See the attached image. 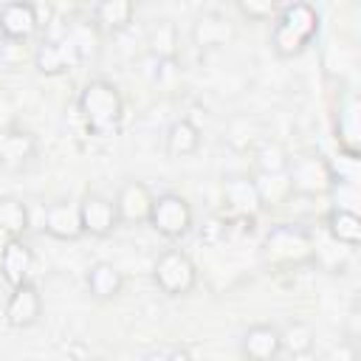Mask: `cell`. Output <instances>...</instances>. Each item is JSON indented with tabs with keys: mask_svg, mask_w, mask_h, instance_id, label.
Returning a JSON list of instances; mask_svg holds the SVG:
<instances>
[{
	"mask_svg": "<svg viewBox=\"0 0 361 361\" xmlns=\"http://www.w3.org/2000/svg\"><path fill=\"white\" fill-rule=\"evenodd\" d=\"M327 231L336 243L347 245V248H358L361 245V217L358 212H347V209H330L327 214Z\"/></svg>",
	"mask_w": 361,
	"mask_h": 361,
	"instance_id": "cell-22",
	"label": "cell"
},
{
	"mask_svg": "<svg viewBox=\"0 0 361 361\" xmlns=\"http://www.w3.org/2000/svg\"><path fill=\"white\" fill-rule=\"evenodd\" d=\"M290 361H319V358H316L313 353H305V355H293Z\"/></svg>",
	"mask_w": 361,
	"mask_h": 361,
	"instance_id": "cell-34",
	"label": "cell"
},
{
	"mask_svg": "<svg viewBox=\"0 0 361 361\" xmlns=\"http://www.w3.org/2000/svg\"><path fill=\"white\" fill-rule=\"evenodd\" d=\"M79 220H82V231L90 237H107L118 228V212L113 197L99 195V192H87L79 200Z\"/></svg>",
	"mask_w": 361,
	"mask_h": 361,
	"instance_id": "cell-7",
	"label": "cell"
},
{
	"mask_svg": "<svg viewBox=\"0 0 361 361\" xmlns=\"http://www.w3.org/2000/svg\"><path fill=\"white\" fill-rule=\"evenodd\" d=\"M251 180H254V189H257L262 209H276V206H285L293 200L288 172H254Z\"/></svg>",
	"mask_w": 361,
	"mask_h": 361,
	"instance_id": "cell-18",
	"label": "cell"
},
{
	"mask_svg": "<svg viewBox=\"0 0 361 361\" xmlns=\"http://www.w3.org/2000/svg\"><path fill=\"white\" fill-rule=\"evenodd\" d=\"M223 203L228 212H234L237 217H257L262 212L254 180L248 175H228L223 178Z\"/></svg>",
	"mask_w": 361,
	"mask_h": 361,
	"instance_id": "cell-14",
	"label": "cell"
},
{
	"mask_svg": "<svg viewBox=\"0 0 361 361\" xmlns=\"http://www.w3.org/2000/svg\"><path fill=\"white\" fill-rule=\"evenodd\" d=\"M358 99L350 96L347 104L341 107L338 113V141H341V149L344 152H358Z\"/></svg>",
	"mask_w": 361,
	"mask_h": 361,
	"instance_id": "cell-27",
	"label": "cell"
},
{
	"mask_svg": "<svg viewBox=\"0 0 361 361\" xmlns=\"http://www.w3.org/2000/svg\"><path fill=\"white\" fill-rule=\"evenodd\" d=\"M288 178H290L293 195H305V197L327 195L333 189V183H336L333 180L330 161L322 158V155H299V158H290Z\"/></svg>",
	"mask_w": 361,
	"mask_h": 361,
	"instance_id": "cell-6",
	"label": "cell"
},
{
	"mask_svg": "<svg viewBox=\"0 0 361 361\" xmlns=\"http://www.w3.org/2000/svg\"><path fill=\"white\" fill-rule=\"evenodd\" d=\"M152 282L166 296H186L197 285V268L180 248H166L152 262Z\"/></svg>",
	"mask_w": 361,
	"mask_h": 361,
	"instance_id": "cell-4",
	"label": "cell"
},
{
	"mask_svg": "<svg viewBox=\"0 0 361 361\" xmlns=\"http://www.w3.org/2000/svg\"><path fill=\"white\" fill-rule=\"evenodd\" d=\"M135 6L130 0H102L93 6V25L99 34H118L133 23Z\"/></svg>",
	"mask_w": 361,
	"mask_h": 361,
	"instance_id": "cell-19",
	"label": "cell"
},
{
	"mask_svg": "<svg viewBox=\"0 0 361 361\" xmlns=\"http://www.w3.org/2000/svg\"><path fill=\"white\" fill-rule=\"evenodd\" d=\"M166 361H195V358H192V353L186 347H172L166 353Z\"/></svg>",
	"mask_w": 361,
	"mask_h": 361,
	"instance_id": "cell-32",
	"label": "cell"
},
{
	"mask_svg": "<svg viewBox=\"0 0 361 361\" xmlns=\"http://www.w3.org/2000/svg\"><path fill=\"white\" fill-rule=\"evenodd\" d=\"M42 231L54 240H62V243H71V240H79L85 231H82V220H79V203L73 200H54L45 206L42 212Z\"/></svg>",
	"mask_w": 361,
	"mask_h": 361,
	"instance_id": "cell-11",
	"label": "cell"
},
{
	"mask_svg": "<svg viewBox=\"0 0 361 361\" xmlns=\"http://www.w3.org/2000/svg\"><path fill=\"white\" fill-rule=\"evenodd\" d=\"M39 31L34 3H3L0 6V34L11 42H25Z\"/></svg>",
	"mask_w": 361,
	"mask_h": 361,
	"instance_id": "cell-13",
	"label": "cell"
},
{
	"mask_svg": "<svg viewBox=\"0 0 361 361\" xmlns=\"http://www.w3.org/2000/svg\"><path fill=\"white\" fill-rule=\"evenodd\" d=\"M42 319V293L28 279L17 288H11L6 299V324L14 330H28Z\"/></svg>",
	"mask_w": 361,
	"mask_h": 361,
	"instance_id": "cell-8",
	"label": "cell"
},
{
	"mask_svg": "<svg viewBox=\"0 0 361 361\" xmlns=\"http://www.w3.org/2000/svg\"><path fill=\"white\" fill-rule=\"evenodd\" d=\"M65 39L71 42V48L76 51L79 59H87V56L96 54V48H99V31H96L93 23H76L73 28H68Z\"/></svg>",
	"mask_w": 361,
	"mask_h": 361,
	"instance_id": "cell-28",
	"label": "cell"
},
{
	"mask_svg": "<svg viewBox=\"0 0 361 361\" xmlns=\"http://www.w3.org/2000/svg\"><path fill=\"white\" fill-rule=\"evenodd\" d=\"M79 113L85 118V124L104 135V133H113L124 116V99L118 93V87L107 79H90L82 93H79Z\"/></svg>",
	"mask_w": 361,
	"mask_h": 361,
	"instance_id": "cell-2",
	"label": "cell"
},
{
	"mask_svg": "<svg viewBox=\"0 0 361 361\" xmlns=\"http://www.w3.org/2000/svg\"><path fill=\"white\" fill-rule=\"evenodd\" d=\"M237 11L243 17H248L251 23H262V20H274L279 14V6L276 3H268V0H240L237 3Z\"/></svg>",
	"mask_w": 361,
	"mask_h": 361,
	"instance_id": "cell-30",
	"label": "cell"
},
{
	"mask_svg": "<svg viewBox=\"0 0 361 361\" xmlns=\"http://www.w3.org/2000/svg\"><path fill=\"white\" fill-rule=\"evenodd\" d=\"M231 25L223 20V17H217V14H203V17H197L195 20V25H192V39H195V45H200V48H217V45H226V39H231Z\"/></svg>",
	"mask_w": 361,
	"mask_h": 361,
	"instance_id": "cell-23",
	"label": "cell"
},
{
	"mask_svg": "<svg viewBox=\"0 0 361 361\" xmlns=\"http://www.w3.org/2000/svg\"><path fill=\"white\" fill-rule=\"evenodd\" d=\"M279 338H282V353H288L290 358L313 353V344H316L313 327L307 322H302V319H293L285 327H279Z\"/></svg>",
	"mask_w": 361,
	"mask_h": 361,
	"instance_id": "cell-24",
	"label": "cell"
},
{
	"mask_svg": "<svg viewBox=\"0 0 361 361\" xmlns=\"http://www.w3.org/2000/svg\"><path fill=\"white\" fill-rule=\"evenodd\" d=\"M254 166H257V172H288L290 152L279 141H262L254 149Z\"/></svg>",
	"mask_w": 361,
	"mask_h": 361,
	"instance_id": "cell-25",
	"label": "cell"
},
{
	"mask_svg": "<svg viewBox=\"0 0 361 361\" xmlns=\"http://www.w3.org/2000/svg\"><path fill=\"white\" fill-rule=\"evenodd\" d=\"M31 268H34V251L25 243V237H8L0 248V274L8 282V288L28 282Z\"/></svg>",
	"mask_w": 361,
	"mask_h": 361,
	"instance_id": "cell-12",
	"label": "cell"
},
{
	"mask_svg": "<svg viewBox=\"0 0 361 361\" xmlns=\"http://www.w3.org/2000/svg\"><path fill=\"white\" fill-rule=\"evenodd\" d=\"M0 228L6 231V240L25 234V228H28V209H25L23 200H17V197H3L0 200Z\"/></svg>",
	"mask_w": 361,
	"mask_h": 361,
	"instance_id": "cell-26",
	"label": "cell"
},
{
	"mask_svg": "<svg viewBox=\"0 0 361 361\" xmlns=\"http://www.w3.org/2000/svg\"><path fill=\"white\" fill-rule=\"evenodd\" d=\"M147 48H149L155 62H175V56H178V28H175V23H169V20L152 23V28L147 31Z\"/></svg>",
	"mask_w": 361,
	"mask_h": 361,
	"instance_id": "cell-21",
	"label": "cell"
},
{
	"mask_svg": "<svg viewBox=\"0 0 361 361\" xmlns=\"http://www.w3.org/2000/svg\"><path fill=\"white\" fill-rule=\"evenodd\" d=\"M333 195V209H347V212H358V200H361V192H358V183L353 180H336L333 189L327 192Z\"/></svg>",
	"mask_w": 361,
	"mask_h": 361,
	"instance_id": "cell-29",
	"label": "cell"
},
{
	"mask_svg": "<svg viewBox=\"0 0 361 361\" xmlns=\"http://www.w3.org/2000/svg\"><path fill=\"white\" fill-rule=\"evenodd\" d=\"M355 358H358L355 355V344H350V341L338 344V350L330 353V361H355Z\"/></svg>",
	"mask_w": 361,
	"mask_h": 361,
	"instance_id": "cell-31",
	"label": "cell"
},
{
	"mask_svg": "<svg viewBox=\"0 0 361 361\" xmlns=\"http://www.w3.org/2000/svg\"><path fill=\"white\" fill-rule=\"evenodd\" d=\"M240 355L245 361H276L282 355L279 327L268 324V322L245 327L240 336Z\"/></svg>",
	"mask_w": 361,
	"mask_h": 361,
	"instance_id": "cell-9",
	"label": "cell"
},
{
	"mask_svg": "<svg viewBox=\"0 0 361 361\" xmlns=\"http://www.w3.org/2000/svg\"><path fill=\"white\" fill-rule=\"evenodd\" d=\"M37 155V141L31 133L8 130L0 133V166L3 169H23Z\"/></svg>",
	"mask_w": 361,
	"mask_h": 361,
	"instance_id": "cell-17",
	"label": "cell"
},
{
	"mask_svg": "<svg viewBox=\"0 0 361 361\" xmlns=\"http://www.w3.org/2000/svg\"><path fill=\"white\" fill-rule=\"evenodd\" d=\"M316 34H319L316 8L310 3H288L279 6V14L274 17L271 48L279 59H293L313 42Z\"/></svg>",
	"mask_w": 361,
	"mask_h": 361,
	"instance_id": "cell-1",
	"label": "cell"
},
{
	"mask_svg": "<svg viewBox=\"0 0 361 361\" xmlns=\"http://www.w3.org/2000/svg\"><path fill=\"white\" fill-rule=\"evenodd\" d=\"M93 361H107V358H93Z\"/></svg>",
	"mask_w": 361,
	"mask_h": 361,
	"instance_id": "cell-35",
	"label": "cell"
},
{
	"mask_svg": "<svg viewBox=\"0 0 361 361\" xmlns=\"http://www.w3.org/2000/svg\"><path fill=\"white\" fill-rule=\"evenodd\" d=\"M313 257H316V243H313L310 231H305L302 226L279 223L265 234V243H262L265 265L290 268V265H302Z\"/></svg>",
	"mask_w": 361,
	"mask_h": 361,
	"instance_id": "cell-3",
	"label": "cell"
},
{
	"mask_svg": "<svg viewBox=\"0 0 361 361\" xmlns=\"http://www.w3.org/2000/svg\"><path fill=\"white\" fill-rule=\"evenodd\" d=\"M76 62H79V56H76V51L71 48L68 39H48L34 54V65L45 76H59V73L71 71Z\"/></svg>",
	"mask_w": 361,
	"mask_h": 361,
	"instance_id": "cell-16",
	"label": "cell"
},
{
	"mask_svg": "<svg viewBox=\"0 0 361 361\" xmlns=\"http://www.w3.org/2000/svg\"><path fill=\"white\" fill-rule=\"evenodd\" d=\"M166 353H169V350H164V347H155V350H147L141 361H166Z\"/></svg>",
	"mask_w": 361,
	"mask_h": 361,
	"instance_id": "cell-33",
	"label": "cell"
},
{
	"mask_svg": "<svg viewBox=\"0 0 361 361\" xmlns=\"http://www.w3.org/2000/svg\"><path fill=\"white\" fill-rule=\"evenodd\" d=\"M161 237L166 240H180L192 231L195 226V212L189 206V200L183 195H175V192H164L152 200V212H149V220H147Z\"/></svg>",
	"mask_w": 361,
	"mask_h": 361,
	"instance_id": "cell-5",
	"label": "cell"
},
{
	"mask_svg": "<svg viewBox=\"0 0 361 361\" xmlns=\"http://www.w3.org/2000/svg\"><path fill=\"white\" fill-rule=\"evenodd\" d=\"M200 149V127L192 118H178L166 130V152L172 158H186Z\"/></svg>",
	"mask_w": 361,
	"mask_h": 361,
	"instance_id": "cell-20",
	"label": "cell"
},
{
	"mask_svg": "<svg viewBox=\"0 0 361 361\" xmlns=\"http://www.w3.org/2000/svg\"><path fill=\"white\" fill-rule=\"evenodd\" d=\"M85 288H87V293H90L96 302H113V299L121 296V290H124V274H121L113 262L99 259V262H93V265L87 268V274H85Z\"/></svg>",
	"mask_w": 361,
	"mask_h": 361,
	"instance_id": "cell-15",
	"label": "cell"
},
{
	"mask_svg": "<svg viewBox=\"0 0 361 361\" xmlns=\"http://www.w3.org/2000/svg\"><path fill=\"white\" fill-rule=\"evenodd\" d=\"M152 200L155 195L149 192V186L144 180H124L121 189L116 192V212H118V220L121 223H130V226H141L149 220V212H152Z\"/></svg>",
	"mask_w": 361,
	"mask_h": 361,
	"instance_id": "cell-10",
	"label": "cell"
}]
</instances>
